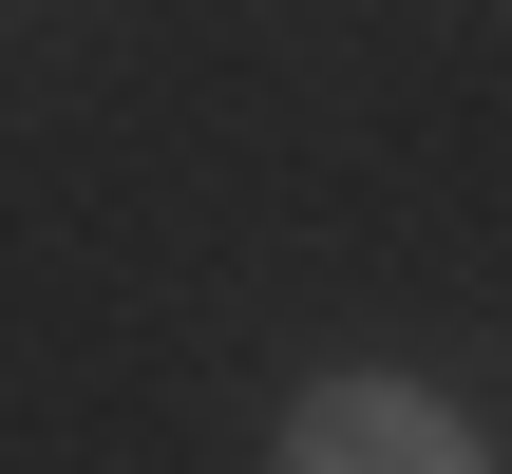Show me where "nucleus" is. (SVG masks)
Segmentation results:
<instances>
[{
	"instance_id": "nucleus-1",
	"label": "nucleus",
	"mask_w": 512,
	"mask_h": 474,
	"mask_svg": "<svg viewBox=\"0 0 512 474\" xmlns=\"http://www.w3.org/2000/svg\"><path fill=\"white\" fill-rule=\"evenodd\" d=\"M266 474H494V437H475L437 380H399V361H342V380H304V399H285Z\"/></svg>"
}]
</instances>
